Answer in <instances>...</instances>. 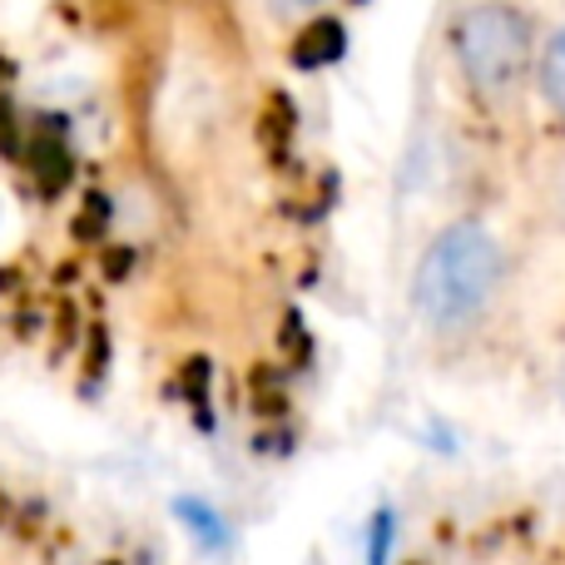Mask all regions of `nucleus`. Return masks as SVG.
Returning <instances> with one entry per match:
<instances>
[{
	"mask_svg": "<svg viewBox=\"0 0 565 565\" xmlns=\"http://www.w3.org/2000/svg\"><path fill=\"white\" fill-rule=\"evenodd\" d=\"M551 214H556L561 234H565V169L556 174V184H551Z\"/></svg>",
	"mask_w": 565,
	"mask_h": 565,
	"instance_id": "39448f33",
	"label": "nucleus"
},
{
	"mask_svg": "<svg viewBox=\"0 0 565 565\" xmlns=\"http://www.w3.org/2000/svg\"><path fill=\"white\" fill-rule=\"evenodd\" d=\"M536 95H541V105H546L551 115L565 119V25L556 30V35H546V45H541Z\"/></svg>",
	"mask_w": 565,
	"mask_h": 565,
	"instance_id": "7ed1b4c3",
	"label": "nucleus"
},
{
	"mask_svg": "<svg viewBox=\"0 0 565 565\" xmlns=\"http://www.w3.org/2000/svg\"><path fill=\"white\" fill-rule=\"evenodd\" d=\"M322 6H328V0H264V10L278 25H302V20H312Z\"/></svg>",
	"mask_w": 565,
	"mask_h": 565,
	"instance_id": "20e7f679",
	"label": "nucleus"
},
{
	"mask_svg": "<svg viewBox=\"0 0 565 565\" xmlns=\"http://www.w3.org/2000/svg\"><path fill=\"white\" fill-rule=\"evenodd\" d=\"M447 55L461 89L491 115H507L521 105L526 89H536V30L531 15L511 0H471L457 10L447 30Z\"/></svg>",
	"mask_w": 565,
	"mask_h": 565,
	"instance_id": "f03ea898",
	"label": "nucleus"
},
{
	"mask_svg": "<svg viewBox=\"0 0 565 565\" xmlns=\"http://www.w3.org/2000/svg\"><path fill=\"white\" fill-rule=\"evenodd\" d=\"M511 248L487 218H451L422 244L407 302L417 332L441 352H467L501 322L511 298Z\"/></svg>",
	"mask_w": 565,
	"mask_h": 565,
	"instance_id": "f257e3e1",
	"label": "nucleus"
}]
</instances>
